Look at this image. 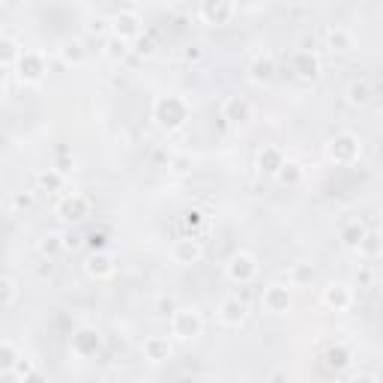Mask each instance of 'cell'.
Returning a JSON list of instances; mask_svg holds the SVG:
<instances>
[{
  "mask_svg": "<svg viewBox=\"0 0 383 383\" xmlns=\"http://www.w3.org/2000/svg\"><path fill=\"white\" fill-rule=\"evenodd\" d=\"M153 117H156V123L162 129H180L186 123V117H189V105L180 96H162L153 105Z\"/></svg>",
  "mask_w": 383,
  "mask_h": 383,
  "instance_id": "6da1fadb",
  "label": "cell"
},
{
  "mask_svg": "<svg viewBox=\"0 0 383 383\" xmlns=\"http://www.w3.org/2000/svg\"><path fill=\"white\" fill-rule=\"evenodd\" d=\"M48 72L45 54L42 51H21L18 63H15V75H18L21 84H39Z\"/></svg>",
  "mask_w": 383,
  "mask_h": 383,
  "instance_id": "7a4b0ae2",
  "label": "cell"
},
{
  "mask_svg": "<svg viewBox=\"0 0 383 383\" xmlns=\"http://www.w3.org/2000/svg\"><path fill=\"white\" fill-rule=\"evenodd\" d=\"M360 153H362L360 138L350 135V132H341V135H336L330 141V159L338 162V165H350V162H356L360 159Z\"/></svg>",
  "mask_w": 383,
  "mask_h": 383,
  "instance_id": "3957f363",
  "label": "cell"
},
{
  "mask_svg": "<svg viewBox=\"0 0 383 383\" xmlns=\"http://www.w3.org/2000/svg\"><path fill=\"white\" fill-rule=\"evenodd\" d=\"M57 216L66 219V222H81V219L90 216V198L81 192H69L66 198H60V203H57Z\"/></svg>",
  "mask_w": 383,
  "mask_h": 383,
  "instance_id": "277c9868",
  "label": "cell"
},
{
  "mask_svg": "<svg viewBox=\"0 0 383 383\" xmlns=\"http://www.w3.org/2000/svg\"><path fill=\"white\" fill-rule=\"evenodd\" d=\"M171 332H174L177 338H183V341L198 338L201 336V314L195 312V308H180V312H174Z\"/></svg>",
  "mask_w": 383,
  "mask_h": 383,
  "instance_id": "5b68a950",
  "label": "cell"
},
{
  "mask_svg": "<svg viewBox=\"0 0 383 383\" xmlns=\"http://www.w3.org/2000/svg\"><path fill=\"white\" fill-rule=\"evenodd\" d=\"M258 275V264L255 258L246 255V251H240V255H234L231 260H227V279L231 282H251Z\"/></svg>",
  "mask_w": 383,
  "mask_h": 383,
  "instance_id": "8992f818",
  "label": "cell"
},
{
  "mask_svg": "<svg viewBox=\"0 0 383 383\" xmlns=\"http://www.w3.org/2000/svg\"><path fill=\"white\" fill-rule=\"evenodd\" d=\"M141 30H144L141 27V18H138L135 12H117L111 18V34L117 36V39H126V42H129V39L141 36Z\"/></svg>",
  "mask_w": 383,
  "mask_h": 383,
  "instance_id": "52a82bcc",
  "label": "cell"
},
{
  "mask_svg": "<svg viewBox=\"0 0 383 383\" xmlns=\"http://www.w3.org/2000/svg\"><path fill=\"white\" fill-rule=\"evenodd\" d=\"M201 15L207 24H227L234 15V0H203Z\"/></svg>",
  "mask_w": 383,
  "mask_h": 383,
  "instance_id": "ba28073f",
  "label": "cell"
},
{
  "mask_svg": "<svg viewBox=\"0 0 383 383\" xmlns=\"http://www.w3.org/2000/svg\"><path fill=\"white\" fill-rule=\"evenodd\" d=\"M260 306H264L270 314H284L291 308L288 288H282V284H270V288L264 291V297H260Z\"/></svg>",
  "mask_w": 383,
  "mask_h": 383,
  "instance_id": "9c48e42d",
  "label": "cell"
},
{
  "mask_svg": "<svg viewBox=\"0 0 383 383\" xmlns=\"http://www.w3.org/2000/svg\"><path fill=\"white\" fill-rule=\"evenodd\" d=\"M246 314H249V308L237 297H227L225 303L219 306V321H222L225 327H240V323L246 321Z\"/></svg>",
  "mask_w": 383,
  "mask_h": 383,
  "instance_id": "30bf717a",
  "label": "cell"
},
{
  "mask_svg": "<svg viewBox=\"0 0 383 383\" xmlns=\"http://www.w3.org/2000/svg\"><path fill=\"white\" fill-rule=\"evenodd\" d=\"M96 350H99V332L96 330H78L75 336H72V354L75 356H93Z\"/></svg>",
  "mask_w": 383,
  "mask_h": 383,
  "instance_id": "8fae6325",
  "label": "cell"
},
{
  "mask_svg": "<svg viewBox=\"0 0 383 383\" xmlns=\"http://www.w3.org/2000/svg\"><path fill=\"white\" fill-rule=\"evenodd\" d=\"M293 72L303 81H314L317 72H321V63H317V57L312 51H299V54H293Z\"/></svg>",
  "mask_w": 383,
  "mask_h": 383,
  "instance_id": "7c38bea8",
  "label": "cell"
},
{
  "mask_svg": "<svg viewBox=\"0 0 383 383\" xmlns=\"http://www.w3.org/2000/svg\"><path fill=\"white\" fill-rule=\"evenodd\" d=\"M249 114H251L249 105H246V99H240V96H227L222 105V117L231 120V123H246Z\"/></svg>",
  "mask_w": 383,
  "mask_h": 383,
  "instance_id": "4fadbf2b",
  "label": "cell"
},
{
  "mask_svg": "<svg viewBox=\"0 0 383 383\" xmlns=\"http://www.w3.org/2000/svg\"><path fill=\"white\" fill-rule=\"evenodd\" d=\"M203 255V249H201V243L198 240H177V246H174V260L177 264H195V260H201Z\"/></svg>",
  "mask_w": 383,
  "mask_h": 383,
  "instance_id": "5bb4252c",
  "label": "cell"
},
{
  "mask_svg": "<svg viewBox=\"0 0 383 383\" xmlns=\"http://www.w3.org/2000/svg\"><path fill=\"white\" fill-rule=\"evenodd\" d=\"M282 165H284V156H282L279 147H264V150H260L258 168L264 171V174H279Z\"/></svg>",
  "mask_w": 383,
  "mask_h": 383,
  "instance_id": "9a60e30c",
  "label": "cell"
},
{
  "mask_svg": "<svg viewBox=\"0 0 383 383\" xmlns=\"http://www.w3.org/2000/svg\"><path fill=\"white\" fill-rule=\"evenodd\" d=\"M249 72H251V81H255V84H267V81L275 75V60L270 54H260V57H255Z\"/></svg>",
  "mask_w": 383,
  "mask_h": 383,
  "instance_id": "2e32d148",
  "label": "cell"
},
{
  "mask_svg": "<svg viewBox=\"0 0 383 383\" xmlns=\"http://www.w3.org/2000/svg\"><path fill=\"white\" fill-rule=\"evenodd\" d=\"M323 303H327L330 308H336V312H345V308L350 306V291L345 288V284H330V288L323 291Z\"/></svg>",
  "mask_w": 383,
  "mask_h": 383,
  "instance_id": "e0dca14e",
  "label": "cell"
},
{
  "mask_svg": "<svg viewBox=\"0 0 383 383\" xmlns=\"http://www.w3.org/2000/svg\"><path fill=\"white\" fill-rule=\"evenodd\" d=\"M144 356L150 362H162V360H168L171 356V345H168V338H159V336H150L144 341Z\"/></svg>",
  "mask_w": 383,
  "mask_h": 383,
  "instance_id": "ac0fdd59",
  "label": "cell"
},
{
  "mask_svg": "<svg viewBox=\"0 0 383 383\" xmlns=\"http://www.w3.org/2000/svg\"><path fill=\"white\" fill-rule=\"evenodd\" d=\"M362 240H365V227H362L360 222H347L345 227H341V243H345L347 249H356V251H360Z\"/></svg>",
  "mask_w": 383,
  "mask_h": 383,
  "instance_id": "d6986e66",
  "label": "cell"
},
{
  "mask_svg": "<svg viewBox=\"0 0 383 383\" xmlns=\"http://www.w3.org/2000/svg\"><path fill=\"white\" fill-rule=\"evenodd\" d=\"M63 183H66V174L60 168H48L39 174V189H45V192H60Z\"/></svg>",
  "mask_w": 383,
  "mask_h": 383,
  "instance_id": "ffe728a7",
  "label": "cell"
},
{
  "mask_svg": "<svg viewBox=\"0 0 383 383\" xmlns=\"http://www.w3.org/2000/svg\"><path fill=\"white\" fill-rule=\"evenodd\" d=\"M111 258L102 255V251H96V255L87 258V273L93 275V279H105V275H111Z\"/></svg>",
  "mask_w": 383,
  "mask_h": 383,
  "instance_id": "44dd1931",
  "label": "cell"
},
{
  "mask_svg": "<svg viewBox=\"0 0 383 383\" xmlns=\"http://www.w3.org/2000/svg\"><path fill=\"white\" fill-rule=\"evenodd\" d=\"M18 360L21 356H18V350H15L12 341L10 338L0 341V374H10L15 365H18Z\"/></svg>",
  "mask_w": 383,
  "mask_h": 383,
  "instance_id": "7402d4cb",
  "label": "cell"
},
{
  "mask_svg": "<svg viewBox=\"0 0 383 383\" xmlns=\"http://www.w3.org/2000/svg\"><path fill=\"white\" fill-rule=\"evenodd\" d=\"M0 48H3V51H0V63H3V69H12L15 63H18V57H21L24 48L15 45L10 36H3V42H0Z\"/></svg>",
  "mask_w": 383,
  "mask_h": 383,
  "instance_id": "603a6c76",
  "label": "cell"
},
{
  "mask_svg": "<svg viewBox=\"0 0 383 383\" xmlns=\"http://www.w3.org/2000/svg\"><path fill=\"white\" fill-rule=\"evenodd\" d=\"M327 42H330L332 51H350V48H354V36H350L347 30H341V27H332Z\"/></svg>",
  "mask_w": 383,
  "mask_h": 383,
  "instance_id": "cb8c5ba5",
  "label": "cell"
},
{
  "mask_svg": "<svg viewBox=\"0 0 383 383\" xmlns=\"http://www.w3.org/2000/svg\"><path fill=\"white\" fill-rule=\"evenodd\" d=\"M347 99L354 105H369L371 102V87L365 84V81H354V84L347 87Z\"/></svg>",
  "mask_w": 383,
  "mask_h": 383,
  "instance_id": "d4e9b609",
  "label": "cell"
},
{
  "mask_svg": "<svg viewBox=\"0 0 383 383\" xmlns=\"http://www.w3.org/2000/svg\"><path fill=\"white\" fill-rule=\"evenodd\" d=\"M60 57L66 63H72V66H81L87 54H84V45H81V42H66V45L60 48Z\"/></svg>",
  "mask_w": 383,
  "mask_h": 383,
  "instance_id": "484cf974",
  "label": "cell"
},
{
  "mask_svg": "<svg viewBox=\"0 0 383 383\" xmlns=\"http://www.w3.org/2000/svg\"><path fill=\"white\" fill-rule=\"evenodd\" d=\"M360 251L362 255H380L383 251V240L378 237V234H365V240H362V246H360Z\"/></svg>",
  "mask_w": 383,
  "mask_h": 383,
  "instance_id": "4316f807",
  "label": "cell"
},
{
  "mask_svg": "<svg viewBox=\"0 0 383 383\" xmlns=\"http://www.w3.org/2000/svg\"><path fill=\"white\" fill-rule=\"evenodd\" d=\"M15 297H18V284H15L12 275H6L3 279V308H12Z\"/></svg>",
  "mask_w": 383,
  "mask_h": 383,
  "instance_id": "83f0119b",
  "label": "cell"
},
{
  "mask_svg": "<svg viewBox=\"0 0 383 383\" xmlns=\"http://www.w3.org/2000/svg\"><path fill=\"white\" fill-rule=\"evenodd\" d=\"M105 54L111 57V60H120V57L126 54V39H108V42H105Z\"/></svg>",
  "mask_w": 383,
  "mask_h": 383,
  "instance_id": "f1b7e54d",
  "label": "cell"
},
{
  "mask_svg": "<svg viewBox=\"0 0 383 383\" xmlns=\"http://www.w3.org/2000/svg\"><path fill=\"white\" fill-rule=\"evenodd\" d=\"M279 177H282L284 183H299V177H303V168L293 165V162H284L282 171H279Z\"/></svg>",
  "mask_w": 383,
  "mask_h": 383,
  "instance_id": "f546056e",
  "label": "cell"
},
{
  "mask_svg": "<svg viewBox=\"0 0 383 383\" xmlns=\"http://www.w3.org/2000/svg\"><path fill=\"white\" fill-rule=\"evenodd\" d=\"M60 237H57V234H48V237H42V243H39V251H42V255H57V251H60Z\"/></svg>",
  "mask_w": 383,
  "mask_h": 383,
  "instance_id": "4dcf8cb0",
  "label": "cell"
},
{
  "mask_svg": "<svg viewBox=\"0 0 383 383\" xmlns=\"http://www.w3.org/2000/svg\"><path fill=\"white\" fill-rule=\"evenodd\" d=\"M327 360H330L332 365H345V362H347V350H345V347H332L330 354H327Z\"/></svg>",
  "mask_w": 383,
  "mask_h": 383,
  "instance_id": "1f68e13d",
  "label": "cell"
},
{
  "mask_svg": "<svg viewBox=\"0 0 383 383\" xmlns=\"http://www.w3.org/2000/svg\"><path fill=\"white\" fill-rule=\"evenodd\" d=\"M314 275V270H308V267H293V279L297 282H308Z\"/></svg>",
  "mask_w": 383,
  "mask_h": 383,
  "instance_id": "d6a6232c",
  "label": "cell"
},
{
  "mask_svg": "<svg viewBox=\"0 0 383 383\" xmlns=\"http://www.w3.org/2000/svg\"><path fill=\"white\" fill-rule=\"evenodd\" d=\"M189 165H192V162H189V156H177V159H174V171H177V174H183V171H189Z\"/></svg>",
  "mask_w": 383,
  "mask_h": 383,
  "instance_id": "836d02e7",
  "label": "cell"
},
{
  "mask_svg": "<svg viewBox=\"0 0 383 383\" xmlns=\"http://www.w3.org/2000/svg\"><path fill=\"white\" fill-rule=\"evenodd\" d=\"M15 207H30V198H24V195H15Z\"/></svg>",
  "mask_w": 383,
  "mask_h": 383,
  "instance_id": "e575fe53",
  "label": "cell"
}]
</instances>
